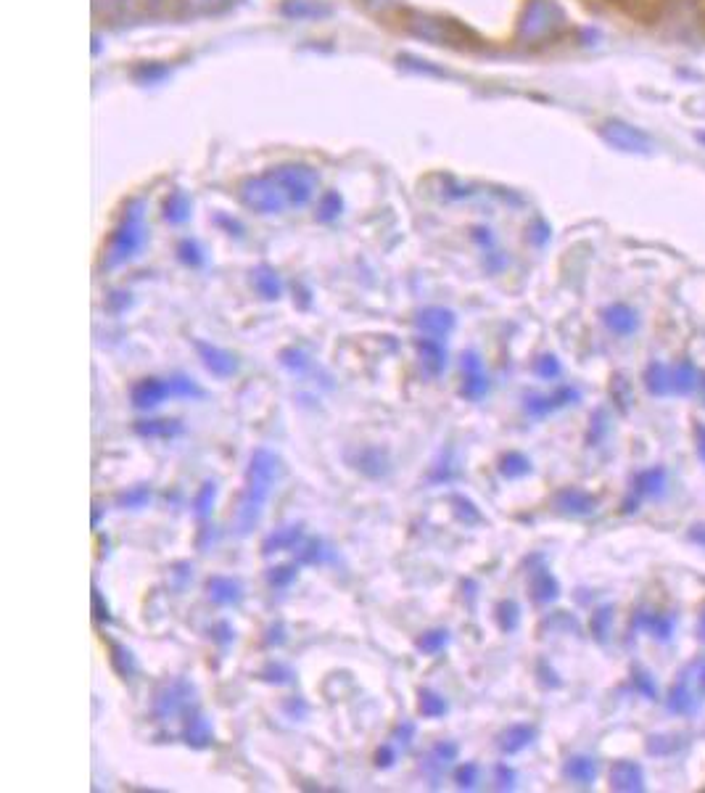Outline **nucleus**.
<instances>
[{"mask_svg":"<svg viewBox=\"0 0 705 793\" xmlns=\"http://www.w3.org/2000/svg\"><path fill=\"white\" fill-rule=\"evenodd\" d=\"M283 476H286V463H283L278 453H272L267 447H257L251 453L249 468H246V484H243V492L238 497L233 516L235 532L241 537H246V534H251L259 527L267 500H270L275 484Z\"/></svg>","mask_w":705,"mask_h":793,"instance_id":"1","label":"nucleus"},{"mask_svg":"<svg viewBox=\"0 0 705 793\" xmlns=\"http://www.w3.org/2000/svg\"><path fill=\"white\" fill-rule=\"evenodd\" d=\"M191 709H196V688L188 680H183V677L164 682L162 688L154 693L151 712H154L156 722H169V719L175 717H185Z\"/></svg>","mask_w":705,"mask_h":793,"instance_id":"2","label":"nucleus"},{"mask_svg":"<svg viewBox=\"0 0 705 793\" xmlns=\"http://www.w3.org/2000/svg\"><path fill=\"white\" fill-rule=\"evenodd\" d=\"M560 24H563V14H560V8L555 3H550V0H531L526 14H523L521 35L523 40L539 43V40L552 38L560 30Z\"/></svg>","mask_w":705,"mask_h":793,"instance_id":"3","label":"nucleus"},{"mask_svg":"<svg viewBox=\"0 0 705 793\" xmlns=\"http://www.w3.org/2000/svg\"><path fill=\"white\" fill-rule=\"evenodd\" d=\"M143 238H146V230H143V223H140V207H138L125 217V223L119 225L117 233L111 236V249L106 265L117 267L122 265V262L133 260L135 254L140 252V246H143Z\"/></svg>","mask_w":705,"mask_h":793,"instance_id":"4","label":"nucleus"},{"mask_svg":"<svg viewBox=\"0 0 705 793\" xmlns=\"http://www.w3.org/2000/svg\"><path fill=\"white\" fill-rule=\"evenodd\" d=\"M600 135L605 141L618 151H626V154H647L653 149V141L645 130L629 125L624 119H608L603 127H600Z\"/></svg>","mask_w":705,"mask_h":793,"instance_id":"5","label":"nucleus"},{"mask_svg":"<svg viewBox=\"0 0 705 793\" xmlns=\"http://www.w3.org/2000/svg\"><path fill=\"white\" fill-rule=\"evenodd\" d=\"M193 349H196L199 360L214 378H222V381H225V378H233L235 373L241 371V360H238V355L230 352V349H222L217 347V344H212V341H204V339H193Z\"/></svg>","mask_w":705,"mask_h":793,"instance_id":"6","label":"nucleus"},{"mask_svg":"<svg viewBox=\"0 0 705 793\" xmlns=\"http://www.w3.org/2000/svg\"><path fill=\"white\" fill-rule=\"evenodd\" d=\"M492 389V381L484 371V360L476 349H468L463 355V384H460V397L468 402L484 400Z\"/></svg>","mask_w":705,"mask_h":793,"instance_id":"7","label":"nucleus"},{"mask_svg":"<svg viewBox=\"0 0 705 793\" xmlns=\"http://www.w3.org/2000/svg\"><path fill=\"white\" fill-rule=\"evenodd\" d=\"M346 463L360 471L362 476L368 479H383V476L391 474V458L383 447L375 445H365V447H354L346 453Z\"/></svg>","mask_w":705,"mask_h":793,"instance_id":"8","label":"nucleus"},{"mask_svg":"<svg viewBox=\"0 0 705 793\" xmlns=\"http://www.w3.org/2000/svg\"><path fill=\"white\" fill-rule=\"evenodd\" d=\"M457 326V315L447 307H426L415 315V328L431 339H447Z\"/></svg>","mask_w":705,"mask_h":793,"instance_id":"9","label":"nucleus"},{"mask_svg":"<svg viewBox=\"0 0 705 793\" xmlns=\"http://www.w3.org/2000/svg\"><path fill=\"white\" fill-rule=\"evenodd\" d=\"M180 741L188 746V749L204 751L212 749L214 746V730L212 722L199 712V706L191 709V712L183 717V730H180Z\"/></svg>","mask_w":705,"mask_h":793,"instance_id":"10","label":"nucleus"},{"mask_svg":"<svg viewBox=\"0 0 705 793\" xmlns=\"http://www.w3.org/2000/svg\"><path fill=\"white\" fill-rule=\"evenodd\" d=\"M167 397H172V389H169V381L156 376H146L140 378L138 384L130 389V402H133L135 410H154L159 408Z\"/></svg>","mask_w":705,"mask_h":793,"instance_id":"11","label":"nucleus"},{"mask_svg":"<svg viewBox=\"0 0 705 793\" xmlns=\"http://www.w3.org/2000/svg\"><path fill=\"white\" fill-rule=\"evenodd\" d=\"M415 352L420 357V365L428 376H441L447 371V347L441 339H431V336H420L415 339Z\"/></svg>","mask_w":705,"mask_h":793,"instance_id":"12","label":"nucleus"},{"mask_svg":"<svg viewBox=\"0 0 705 793\" xmlns=\"http://www.w3.org/2000/svg\"><path fill=\"white\" fill-rule=\"evenodd\" d=\"M243 201L257 212H280L283 209V191H280L278 183L275 186L272 183H251L243 191Z\"/></svg>","mask_w":705,"mask_h":793,"instance_id":"13","label":"nucleus"},{"mask_svg":"<svg viewBox=\"0 0 705 793\" xmlns=\"http://www.w3.org/2000/svg\"><path fill=\"white\" fill-rule=\"evenodd\" d=\"M206 595L217 606H238L243 601V585L233 577H209L206 579Z\"/></svg>","mask_w":705,"mask_h":793,"instance_id":"14","label":"nucleus"},{"mask_svg":"<svg viewBox=\"0 0 705 793\" xmlns=\"http://www.w3.org/2000/svg\"><path fill=\"white\" fill-rule=\"evenodd\" d=\"M133 431L143 439H175L185 431L177 418H143L133 423Z\"/></svg>","mask_w":705,"mask_h":793,"instance_id":"15","label":"nucleus"},{"mask_svg":"<svg viewBox=\"0 0 705 793\" xmlns=\"http://www.w3.org/2000/svg\"><path fill=\"white\" fill-rule=\"evenodd\" d=\"M534 738H537V727L534 725H510L497 735V749L507 756L521 754L523 749H529L534 743Z\"/></svg>","mask_w":705,"mask_h":793,"instance_id":"16","label":"nucleus"},{"mask_svg":"<svg viewBox=\"0 0 705 793\" xmlns=\"http://www.w3.org/2000/svg\"><path fill=\"white\" fill-rule=\"evenodd\" d=\"M573 402H579V392L571 389V386H560L558 392L550 394V397H529V400H526V410H529L531 416L542 418L547 416V413H552V410L573 405Z\"/></svg>","mask_w":705,"mask_h":793,"instance_id":"17","label":"nucleus"},{"mask_svg":"<svg viewBox=\"0 0 705 793\" xmlns=\"http://www.w3.org/2000/svg\"><path fill=\"white\" fill-rule=\"evenodd\" d=\"M304 542V527L302 524H288V527L275 529L272 534H267L262 542V553L272 556V553H283V550H294Z\"/></svg>","mask_w":705,"mask_h":793,"instance_id":"18","label":"nucleus"},{"mask_svg":"<svg viewBox=\"0 0 705 793\" xmlns=\"http://www.w3.org/2000/svg\"><path fill=\"white\" fill-rule=\"evenodd\" d=\"M610 788H613V791H624V793L642 791V788H645V775H642V767L634 762L613 764V770H610Z\"/></svg>","mask_w":705,"mask_h":793,"instance_id":"19","label":"nucleus"},{"mask_svg":"<svg viewBox=\"0 0 705 793\" xmlns=\"http://www.w3.org/2000/svg\"><path fill=\"white\" fill-rule=\"evenodd\" d=\"M457 754H460V746H457L455 741H439L434 749H431V754H428L426 762H423V770L428 772V778L434 780V786L436 780L441 778V772L447 770L452 762H457Z\"/></svg>","mask_w":705,"mask_h":793,"instance_id":"20","label":"nucleus"},{"mask_svg":"<svg viewBox=\"0 0 705 793\" xmlns=\"http://www.w3.org/2000/svg\"><path fill=\"white\" fill-rule=\"evenodd\" d=\"M555 505L563 513H571V516H589L597 508V497H592L584 490H576V487H568V490H560L555 495Z\"/></svg>","mask_w":705,"mask_h":793,"instance_id":"21","label":"nucleus"},{"mask_svg":"<svg viewBox=\"0 0 705 793\" xmlns=\"http://www.w3.org/2000/svg\"><path fill=\"white\" fill-rule=\"evenodd\" d=\"M603 323L616 336H632L639 326L637 312L632 307H626V304H613V307H608L603 312Z\"/></svg>","mask_w":705,"mask_h":793,"instance_id":"22","label":"nucleus"},{"mask_svg":"<svg viewBox=\"0 0 705 793\" xmlns=\"http://www.w3.org/2000/svg\"><path fill=\"white\" fill-rule=\"evenodd\" d=\"M529 590H531V598H534V603H542V606L544 603L558 601V595H560L558 579L552 577L550 569L534 571V574H531Z\"/></svg>","mask_w":705,"mask_h":793,"instance_id":"23","label":"nucleus"},{"mask_svg":"<svg viewBox=\"0 0 705 793\" xmlns=\"http://www.w3.org/2000/svg\"><path fill=\"white\" fill-rule=\"evenodd\" d=\"M106 643H109L111 669H114L122 680H133L135 672H138V661H135L133 651H130L127 645L117 643V640H106Z\"/></svg>","mask_w":705,"mask_h":793,"instance_id":"24","label":"nucleus"},{"mask_svg":"<svg viewBox=\"0 0 705 793\" xmlns=\"http://www.w3.org/2000/svg\"><path fill=\"white\" fill-rule=\"evenodd\" d=\"M566 778L576 786H592L597 780V762L592 756H571L566 762Z\"/></svg>","mask_w":705,"mask_h":793,"instance_id":"25","label":"nucleus"},{"mask_svg":"<svg viewBox=\"0 0 705 793\" xmlns=\"http://www.w3.org/2000/svg\"><path fill=\"white\" fill-rule=\"evenodd\" d=\"M645 386H647V392L655 394V397L674 392V371L661 363H653L645 371Z\"/></svg>","mask_w":705,"mask_h":793,"instance_id":"26","label":"nucleus"},{"mask_svg":"<svg viewBox=\"0 0 705 793\" xmlns=\"http://www.w3.org/2000/svg\"><path fill=\"white\" fill-rule=\"evenodd\" d=\"M418 712L426 719H441L449 714V701L441 693L431 688H423L418 693Z\"/></svg>","mask_w":705,"mask_h":793,"instance_id":"27","label":"nucleus"},{"mask_svg":"<svg viewBox=\"0 0 705 793\" xmlns=\"http://www.w3.org/2000/svg\"><path fill=\"white\" fill-rule=\"evenodd\" d=\"M634 627H639V630L653 632V638L669 640L671 632H674V616H669V614H639L637 619H634Z\"/></svg>","mask_w":705,"mask_h":793,"instance_id":"28","label":"nucleus"},{"mask_svg":"<svg viewBox=\"0 0 705 793\" xmlns=\"http://www.w3.org/2000/svg\"><path fill=\"white\" fill-rule=\"evenodd\" d=\"M151 495H154L151 484H135V487H127L125 492H119L114 497V503H117V508H125V511H140V508H146L151 503Z\"/></svg>","mask_w":705,"mask_h":793,"instance_id":"29","label":"nucleus"},{"mask_svg":"<svg viewBox=\"0 0 705 793\" xmlns=\"http://www.w3.org/2000/svg\"><path fill=\"white\" fill-rule=\"evenodd\" d=\"M497 471H500V476L507 479V482L523 479V476L531 474V460L523 453H505L500 458V463H497Z\"/></svg>","mask_w":705,"mask_h":793,"instance_id":"30","label":"nucleus"},{"mask_svg":"<svg viewBox=\"0 0 705 793\" xmlns=\"http://www.w3.org/2000/svg\"><path fill=\"white\" fill-rule=\"evenodd\" d=\"M449 645V630L447 627H434V630H426L415 640V648H418L423 656H439L444 648Z\"/></svg>","mask_w":705,"mask_h":793,"instance_id":"31","label":"nucleus"},{"mask_svg":"<svg viewBox=\"0 0 705 793\" xmlns=\"http://www.w3.org/2000/svg\"><path fill=\"white\" fill-rule=\"evenodd\" d=\"M254 289H257L259 297L267 299V302H275V299H280L278 273H275L272 267H259L257 273H254Z\"/></svg>","mask_w":705,"mask_h":793,"instance_id":"32","label":"nucleus"},{"mask_svg":"<svg viewBox=\"0 0 705 793\" xmlns=\"http://www.w3.org/2000/svg\"><path fill=\"white\" fill-rule=\"evenodd\" d=\"M257 677L262 682H267V685H294L296 682V672L288 664H280V661H270V664H265V667L259 669Z\"/></svg>","mask_w":705,"mask_h":793,"instance_id":"33","label":"nucleus"},{"mask_svg":"<svg viewBox=\"0 0 705 793\" xmlns=\"http://www.w3.org/2000/svg\"><path fill=\"white\" fill-rule=\"evenodd\" d=\"M449 505H452V511H455L457 521H463L465 527H476V524L484 521V516H481V511H478L476 503H473L470 497L452 495L449 497Z\"/></svg>","mask_w":705,"mask_h":793,"instance_id":"34","label":"nucleus"},{"mask_svg":"<svg viewBox=\"0 0 705 793\" xmlns=\"http://www.w3.org/2000/svg\"><path fill=\"white\" fill-rule=\"evenodd\" d=\"M167 381L169 389H172V397H183V400H201L204 397V389L191 376H185V373H175Z\"/></svg>","mask_w":705,"mask_h":793,"instance_id":"35","label":"nucleus"},{"mask_svg":"<svg viewBox=\"0 0 705 793\" xmlns=\"http://www.w3.org/2000/svg\"><path fill=\"white\" fill-rule=\"evenodd\" d=\"M214 500H217V482H214V479H206V482L199 487V492H196V497H193V513H196L199 519H206V516L212 513Z\"/></svg>","mask_w":705,"mask_h":793,"instance_id":"36","label":"nucleus"},{"mask_svg":"<svg viewBox=\"0 0 705 793\" xmlns=\"http://www.w3.org/2000/svg\"><path fill=\"white\" fill-rule=\"evenodd\" d=\"M494 619H497V627L502 632H513L518 630V622H521V608L515 601H500L497 608H494Z\"/></svg>","mask_w":705,"mask_h":793,"instance_id":"37","label":"nucleus"},{"mask_svg":"<svg viewBox=\"0 0 705 793\" xmlns=\"http://www.w3.org/2000/svg\"><path fill=\"white\" fill-rule=\"evenodd\" d=\"M698 384H700V376L690 360H684L682 365H676L674 368V392L676 394H690Z\"/></svg>","mask_w":705,"mask_h":793,"instance_id":"38","label":"nucleus"},{"mask_svg":"<svg viewBox=\"0 0 705 793\" xmlns=\"http://www.w3.org/2000/svg\"><path fill=\"white\" fill-rule=\"evenodd\" d=\"M296 577H299V564H278L267 569V585L278 587V590L294 585Z\"/></svg>","mask_w":705,"mask_h":793,"instance_id":"39","label":"nucleus"},{"mask_svg":"<svg viewBox=\"0 0 705 793\" xmlns=\"http://www.w3.org/2000/svg\"><path fill=\"white\" fill-rule=\"evenodd\" d=\"M669 706H671V712H676V714H690L692 709H695V698L690 696L687 680L676 682L674 688H671Z\"/></svg>","mask_w":705,"mask_h":793,"instance_id":"40","label":"nucleus"},{"mask_svg":"<svg viewBox=\"0 0 705 793\" xmlns=\"http://www.w3.org/2000/svg\"><path fill=\"white\" fill-rule=\"evenodd\" d=\"M661 487H663L661 468H647V471H642V474L637 476V482H634V490H637L639 497L655 495V492H661Z\"/></svg>","mask_w":705,"mask_h":793,"instance_id":"41","label":"nucleus"},{"mask_svg":"<svg viewBox=\"0 0 705 793\" xmlns=\"http://www.w3.org/2000/svg\"><path fill=\"white\" fill-rule=\"evenodd\" d=\"M296 558H299V564H304V566L323 564L325 561L323 540H317V537H312V540H304L302 545H299V553H296Z\"/></svg>","mask_w":705,"mask_h":793,"instance_id":"42","label":"nucleus"},{"mask_svg":"<svg viewBox=\"0 0 705 793\" xmlns=\"http://www.w3.org/2000/svg\"><path fill=\"white\" fill-rule=\"evenodd\" d=\"M278 360H280V365H283V368L291 373H304L309 368V357L304 349H296V347L280 349Z\"/></svg>","mask_w":705,"mask_h":793,"instance_id":"43","label":"nucleus"},{"mask_svg":"<svg viewBox=\"0 0 705 793\" xmlns=\"http://www.w3.org/2000/svg\"><path fill=\"white\" fill-rule=\"evenodd\" d=\"M610 624H613V608L610 606L597 608L595 616H592V635H595V640H600V643L608 640Z\"/></svg>","mask_w":705,"mask_h":793,"instance_id":"44","label":"nucleus"},{"mask_svg":"<svg viewBox=\"0 0 705 793\" xmlns=\"http://www.w3.org/2000/svg\"><path fill=\"white\" fill-rule=\"evenodd\" d=\"M476 783H478V764L476 762L460 764L455 770V786L470 791V788H476Z\"/></svg>","mask_w":705,"mask_h":793,"instance_id":"45","label":"nucleus"},{"mask_svg":"<svg viewBox=\"0 0 705 793\" xmlns=\"http://www.w3.org/2000/svg\"><path fill=\"white\" fill-rule=\"evenodd\" d=\"M534 373L544 381H552V378L560 376V363L555 355H542L534 360Z\"/></svg>","mask_w":705,"mask_h":793,"instance_id":"46","label":"nucleus"},{"mask_svg":"<svg viewBox=\"0 0 705 793\" xmlns=\"http://www.w3.org/2000/svg\"><path fill=\"white\" fill-rule=\"evenodd\" d=\"M209 638H212V643L220 645V648H228V645L235 640L233 624H230V622L212 624V627H209Z\"/></svg>","mask_w":705,"mask_h":793,"instance_id":"47","label":"nucleus"},{"mask_svg":"<svg viewBox=\"0 0 705 793\" xmlns=\"http://www.w3.org/2000/svg\"><path fill=\"white\" fill-rule=\"evenodd\" d=\"M93 619H96V622H103V624L114 622L109 603H106V598H103L98 587H93Z\"/></svg>","mask_w":705,"mask_h":793,"instance_id":"48","label":"nucleus"},{"mask_svg":"<svg viewBox=\"0 0 705 793\" xmlns=\"http://www.w3.org/2000/svg\"><path fill=\"white\" fill-rule=\"evenodd\" d=\"M167 217L172 220V223H183L185 217H188V212H191V207H188V201L183 199V196H177V199L167 201Z\"/></svg>","mask_w":705,"mask_h":793,"instance_id":"49","label":"nucleus"},{"mask_svg":"<svg viewBox=\"0 0 705 793\" xmlns=\"http://www.w3.org/2000/svg\"><path fill=\"white\" fill-rule=\"evenodd\" d=\"M494 783H497V788H500V791H510V788H515L513 767H507V764H497V767H494Z\"/></svg>","mask_w":705,"mask_h":793,"instance_id":"50","label":"nucleus"},{"mask_svg":"<svg viewBox=\"0 0 705 793\" xmlns=\"http://www.w3.org/2000/svg\"><path fill=\"white\" fill-rule=\"evenodd\" d=\"M394 762H397V749L391 743H383L381 749L375 751V767L378 770H389V767H394Z\"/></svg>","mask_w":705,"mask_h":793,"instance_id":"51","label":"nucleus"},{"mask_svg":"<svg viewBox=\"0 0 705 793\" xmlns=\"http://www.w3.org/2000/svg\"><path fill=\"white\" fill-rule=\"evenodd\" d=\"M412 738H415V725H412V722H402V725L394 727V733H391V741L397 743V746H402V749L410 746Z\"/></svg>","mask_w":705,"mask_h":793,"instance_id":"52","label":"nucleus"},{"mask_svg":"<svg viewBox=\"0 0 705 793\" xmlns=\"http://www.w3.org/2000/svg\"><path fill=\"white\" fill-rule=\"evenodd\" d=\"M180 260L188 262V265H201V252L199 246L191 244V241H185V244H180Z\"/></svg>","mask_w":705,"mask_h":793,"instance_id":"53","label":"nucleus"},{"mask_svg":"<svg viewBox=\"0 0 705 793\" xmlns=\"http://www.w3.org/2000/svg\"><path fill=\"white\" fill-rule=\"evenodd\" d=\"M130 304H133L130 294H111V299L106 307H109V312H114V315H122V312L130 307Z\"/></svg>","mask_w":705,"mask_h":793,"instance_id":"54","label":"nucleus"},{"mask_svg":"<svg viewBox=\"0 0 705 793\" xmlns=\"http://www.w3.org/2000/svg\"><path fill=\"white\" fill-rule=\"evenodd\" d=\"M338 209H341L338 196H325L323 207H320V220H333L338 215Z\"/></svg>","mask_w":705,"mask_h":793,"instance_id":"55","label":"nucleus"},{"mask_svg":"<svg viewBox=\"0 0 705 793\" xmlns=\"http://www.w3.org/2000/svg\"><path fill=\"white\" fill-rule=\"evenodd\" d=\"M283 709H286V714L291 719H302L304 714H307V704H304L302 698H288L286 704H283Z\"/></svg>","mask_w":705,"mask_h":793,"instance_id":"56","label":"nucleus"},{"mask_svg":"<svg viewBox=\"0 0 705 793\" xmlns=\"http://www.w3.org/2000/svg\"><path fill=\"white\" fill-rule=\"evenodd\" d=\"M265 643L267 645H283V643H286V630H283V624H275V627H270V630H267Z\"/></svg>","mask_w":705,"mask_h":793,"instance_id":"57","label":"nucleus"},{"mask_svg":"<svg viewBox=\"0 0 705 793\" xmlns=\"http://www.w3.org/2000/svg\"><path fill=\"white\" fill-rule=\"evenodd\" d=\"M695 437H698V453L705 463V426H698V429H695Z\"/></svg>","mask_w":705,"mask_h":793,"instance_id":"58","label":"nucleus"},{"mask_svg":"<svg viewBox=\"0 0 705 793\" xmlns=\"http://www.w3.org/2000/svg\"><path fill=\"white\" fill-rule=\"evenodd\" d=\"M698 693L705 698V661L700 664V669H698Z\"/></svg>","mask_w":705,"mask_h":793,"instance_id":"59","label":"nucleus"},{"mask_svg":"<svg viewBox=\"0 0 705 793\" xmlns=\"http://www.w3.org/2000/svg\"><path fill=\"white\" fill-rule=\"evenodd\" d=\"M101 516H103V508L98 503H93V521H90V524H93V529H98V524H101Z\"/></svg>","mask_w":705,"mask_h":793,"instance_id":"60","label":"nucleus"},{"mask_svg":"<svg viewBox=\"0 0 705 793\" xmlns=\"http://www.w3.org/2000/svg\"><path fill=\"white\" fill-rule=\"evenodd\" d=\"M692 540L700 542V545H705V527H695V529H692Z\"/></svg>","mask_w":705,"mask_h":793,"instance_id":"61","label":"nucleus"},{"mask_svg":"<svg viewBox=\"0 0 705 793\" xmlns=\"http://www.w3.org/2000/svg\"><path fill=\"white\" fill-rule=\"evenodd\" d=\"M700 635H703V638H705V611H703V614H700Z\"/></svg>","mask_w":705,"mask_h":793,"instance_id":"62","label":"nucleus"},{"mask_svg":"<svg viewBox=\"0 0 705 793\" xmlns=\"http://www.w3.org/2000/svg\"><path fill=\"white\" fill-rule=\"evenodd\" d=\"M700 389H703V402H705V376H700Z\"/></svg>","mask_w":705,"mask_h":793,"instance_id":"63","label":"nucleus"}]
</instances>
